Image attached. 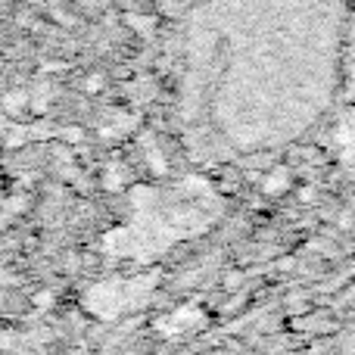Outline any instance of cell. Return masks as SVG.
I'll list each match as a JSON object with an SVG mask.
<instances>
[{"label":"cell","mask_w":355,"mask_h":355,"mask_svg":"<svg viewBox=\"0 0 355 355\" xmlns=\"http://www.w3.org/2000/svg\"><path fill=\"white\" fill-rule=\"evenodd\" d=\"M25 106H28V94L25 91H12L3 97V110L10 112V116H16V112H22Z\"/></svg>","instance_id":"cell-1"},{"label":"cell","mask_w":355,"mask_h":355,"mask_svg":"<svg viewBox=\"0 0 355 355\" xmlns=\"http://www.w3.org/2000/svg\"><path fill=\"white\" fill-rule=\"evenodd\" d=\"M85 87H87V91H100V87H103V78H100V75H91Z\"/></svg>","instance_id":"cell-2"}]
</instances>
